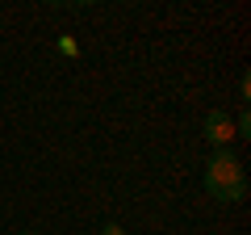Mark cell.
I'll use <instances>...</instances> for the list:
<instances>
[{
  "instance_id": "1",
  "label": "cell",
  "mask_w": 251,
  "mask_h": 235,
  "mask_svg": "<svg viewBox=\"0 0 251 235\" xmlns=\"http://www.w3.org/2000/svg\"><path fill=\"white\" fill-rule=\"evenodd\" d=\"M205 193L214 202H226V206H234V202L247 198V172H243L239 155H234L230 147H222V151L209 155V164H205Z\"/></svg>"
},
{
  "instance_id": "2",
  "label": "cell",
  "mask_w": 251,
  "mask_h": 235,
  "mask_svg": "<svg viewBox=\"0 0 251 235\" xmlns=\"http://www.w3.org/2000/svg\"><path fill=\"white\" fill-rule=\"evenodd\" d=\"M205 139L214 143V151L230 147V139H234V118L226 114V109H209V114H205Z\"/></svg>"
},
{
  "instance_id": "3",
  "label": "cell",
  "mask_w": 251,
  "mask_h": 235,
  "mask_svg": "<svg viewBox=\"0 0 251 235\" xmlns=\"http://www.w3.org/2000/svg\"><path fill=\"white\" fill-rule=\"evenodd\" d=\"M234 139H251V114H247V109L234 118Z\"/></svg>"
},
{
  "instance_id": "4",
  "label": "cell",
  "mask_w": 251,
  "mask_h": 235,
  "mask_svg": "<svg viewBox=\"0 0 251 235\" xmlns=\"http://www.w3.org/2000/svg\"><path fill=\"white\" fill-rule=\"evenodd\" d=\"M239 101H251V76H243V80H239Z\"/></svg>"
},
{
  "instance_id": "5",
  "label": "cell",
  "mask_w": 251,
  "mask_h": 235,
  "mask_svg": "<svg viewBox=\"0 0 251 235\" xmlns=\"http://www.w3.org/2000/svg\"><path fill=\"white\" fill-rule=\"evenodd\" d=\"M100 235H126V227L122 223H105V227H100Z\"/></svg>"
},
{
  "instance_id": "6",
  "label": "cell",
  "mask_w": 251,
  "mask_h": 235,
  "mask_svg": "<svg viewBox=\"0 0 251 235\" xmlns=\"http://www.w3.org/2000/svg\"><path fill=\"white\" fill-rule=\"evenodd\" d=\"M21 235H38V231H21Z\"/></svg>"
}]
</instances>
